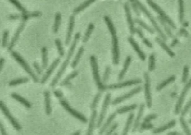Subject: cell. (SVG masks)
I'll list each match as a JSON object with an SVG mask.
<instances>
[{
    "instance_id": "83f0119b",
    "label": "cell",
    "mask_w": 191,
    "mask_h": 135,
    "mask_svg": "<svg viewBox=\"0 0 191 135\" xmlns=\"http://www.w3.org/2000/svg\"><path fill=\"white\" fill-rule=\"evenodd\" d=\"M84 49L82 47H81L80 48H79V50H78L77 54H76V55H75V58H74L73 61L72 62V65H71L72 68L76 67V66L78 65V64H79V60H80L81 57L82 56L83 53H84Z\"/></svg>"
},
{
    "instance_id": "8fae6325",
    "label": "cell",
    "mask_w": 191,
    "mask_h": 135,
    "mask_svg": "<svg viewBox=\"0 0 191 135\" xmlns=\"http://www.w3.org/2000/svg\"><path fill=\"white\" fill-rule=\"evenodd\" d=\"M110 101H111V94L107 93L106 95V97H105V101H104V103H103V105H102V108L101 113H100L99 119H98L97 128H99L100 126H101L102 123L103 122V119H105V115H106L107 108H108L109 104H110Z\"/></svg>"
},
{
    "instance_id": "003e7915",
    "label": "cell",
    "mask_w": 191,
    "mask_h": 135,
    "mask_svg": "<svg viewBox=\"0 0 191 135\" xmlns=\"http://www.w3.org/2000/svg\"><path fill=\"white\" fill-rule=\"evenodd\" d=\"M190 116H191V113H190Z\"/></svg>"
},
{
    "instance_id": "94428289",
    "label": "cell",
    "mask_w": 191,
    "mask_h": 135,
    "mask_svg": "<svg viewBox=\"0 0 191 135\" xmlns=\"http://www.w3.org/2000/svg\"><path fill=\"white\" fill-rule=\"evenodd\" d=\"M180 34H182L183 35H184L185 37H187V35H188L187 31L185 30H184V29H181V32H180Z\"/></svg>"
},
{
    "instance_id": "f5cc1de1",
    "label": "cell",
    "mask_w": 191,
    "mask_h": 135,
    "mask_svg": "<svg viewBox=\"0 0 191 135\" xmlns=\"http://www.w3.org/2000/svg\"><path fill=\"white\" fill-rule=\"evenodd\" d=\"M33 66H34V70H35V71H36L37 74H38V75H41L43 68L40 67V66L36 62H34V64H33Z\"/></svg>"
},
{
    "instance_id": "03108f58",
    "label": "cell",
    "mask_w": 191,
    "mask_h": 135,
    "mask_svg": "<svg viewBox=\"0 0 191 135\" xmlns=\"http://www.w3.org/2000/svg\"><path fill=\"white\" fill-rule=\"evenodd\" d=\"M189 123H191V119L189 120Z\"/></svg>"
},
{
    "instance_id": "74e56055",
    "label": "cell",
    "mask_w": 191,
    "mask_h": 135,
    "mask_svg": "<svg viewBox=\"0 0 191 135\" xmlns=\"http://www.w3.org/2000/svg\"><path fill=\"white\" fill-rule=\"evenodd\" d=\"M28 81H29V79L26 77L20 78V79H14V80H12L9 83V85H10V86H16V85L18 84H25V83H27Z\"/></svg>"
},
{
    "instance_id": "ffe728a7",
    "label": "cell",
    "mask_w": 191,
    "mask_h": 135,
    "mask_svg": "<svg viewBox=\"0 0 191 135\" xmlns=\"http://www.w3.org/2000/svg\"><path fill=\"white\" fill-rule=\"evenodd\" d=\"M175 120H172V121L169 122V123L167 124H165V125H162V126L157 128L155 129V130L153 131V134H159V133H161V132H164V131H165L166 130H167V129H170L171 128L174 127L175 125Z\"/></svg>"
},
{
    "instance_id": "db71d44e",
    "label": "cell",
    "mask_w": 191,
    "mask_h": 135,
    "mask_svg": "<svg viewBox=\"0 0 191 135\" xmlns=\"http://www.w3.org/2000/svg\"><path fill=\"white\" fill-rule=\"evenodd\" d=\"M157 117V115L155 114H149V115H148L144 119V122H146V123H149L151 120L152 119H155V118Z\"/></svg>"
},
{
    "instance_id": "8d00e7d4",
    "label": "cell",
    "mask_w": 191,
    "mask_h": 135,
    "mask_svg": "<svg viewBox=\"0 0 191 135\" xmlns=\"http://www.w3.org/2000/svg\"><path fill=\"white\" fill-rule=\"evenodd\" d=\"M138 108V105L136 104H133L131 105H129V106H126V107H122V108L118 109L117 110V114H125L126 112H129L131 111V110H134V109H136Z\"/></svg>"
},
{
    "instance_id": "44dd1931",
    "label": "cell",
    "mask_w": 191,
    "mask_h": 135,
    "mask_svg": "<svg viewBox=\"0 0 191 135\" xmlns=\"http://www.w3.org/2000/svg\"><path fill=\"white\" fill-rule=\"evenodd\" d=\"M96 116H97V112H96V110H93L91 117H90V123H89L88 133H87V134L88 135H91L93 134V131L94 128H95Z\"/></svg>"
},
{
    "instance_id": "4fadbf2b",
    "label": "cell",
    "mask_w": 191,
    "mask_h": 135,
    "mask_svg": "<svg viewBox=\"0 0 191 135\" xmlns=\"http://www.w3.org/2000/svg\"><path fill=\"white\" fill-rule=\"evenodd\" d=\"M141 82H142V80L140 79H132V80L126 81L122 83H118V84H114L110 85V86H107V88L111 89V90H115V89L122 88H124V87H129V86H131V85L140 84Z\"/></svg>"
},
{
    "instance_id": "603a6c76",
    "label": "cell",
    "mask_w": 191,
    "mask_h": 135,
    "mask_svg": "<svg viewBox=\"0 0 191 135\" xmlns=\"http://www.w3.org/2000/svg\"><path fill=\"white\" fill-rule=\"evenodd\" d=\"M155 40H156V42L157 43H158L159 45L161 46V48H163V49H164V50L166 51V52H167V54L170 55V57L173 58V57L175 56V53H174L171 50V49H170V48H169V47L167 45H166V43L164 42V40H162L161 38H155Z\"/></svg>"
},
{
    "instance_id": "be15d7a7",
    "label": "cell",
    "mask_w": 191,
    "mask_h": 135,
    "mask_svg": "<svg viewBox=\"0 0 191 135\" xmlns=\"http://www.w3.org/2000/svg\"><path fill=\"white\" fill-rule=\"evenodd\" d=\"M81 134V132H80V131H76V132H75V133H73V135H79Z\"/></svg>"
},
{
    "instance_id": "680465c9",
    "label": "cell",
    "mask_w": 191,
    "mask_h": 135,
    "mask_svg": "<svg viewBox=\"0 0 191 135\" xmlns=\"http://www.w3.org/2000/svg\"><path fill=\"white\" fill-rule=\"evenodd\" d=\"M19 17H20V15H17V14H13V15L9 16L10 20H16V19H18Z\"/></svg>"
},
{
    "instance_id": "ba28073f",
    "label": "cell",
    "mask_w": 191,
    "mask_h": 135,
    "mask_svg": "<svg viewBox=\"0 0 191 135\" xmlns=\"http://www.w3.org/2000/svg\"><path fill=\"white\" fill-rule=\"evenodd\" d=\"M144 79H145V85H144V89H145V98L146 102L147 105V107L149 108H152V96H151V85H150V78L149 74L147 73H144Z\"/></svg>"
},
{
    "instance_id": "7c38bea8",
    "label": "cell",
    "mask_w": 191,
    "mask_h": 135,
    "mask_svg": "<svg viewBox=\"0 0 191 135\" xmlns=\"http://www.w3.org/2000/svg\"><path fill=\"white\" fill-rule=\"evenodd\" d=\"M141 90H142V87H140V86L137 87V88H135L133 89V90H131L130 92H129L128 93L125 94V95H122L121 96V97L116 98V99L112 101V105H117L119 104V103H121L123 101H125V99H129V98L132 97L133 96H134L135 94L140 93Z\"/></svg>"
},
{
    "instance_id": "cb8c5ba5",
    "label": "cell",
    "mask_w": 191,
    "mask_h": 135,
    "mask_svg": "<svg viewBox=\"0 0 191 135\" xmlns=\"http://www.w3.org/2000/svg\"><path fill=\"white\" fill-rule=\"evenodd\" d=\"M116 113H114V114H112L111 115H110L108 118H107V119L106 120V122H105V124L102 125V127L101 130L99 131V134H102L105 131H106L107 130V128H108L109 127H110L111 124L112 123V122L114 121V118L116 117Z\"/></svg>"
},
{
    "instance_id": "d590c367",
    "label": "cell",
    "mask_w": 191,
    "mask_h": 135,
    "mask_svg": "<svg viewBox=\"0 0 191 135\" xmlns=\"http://www.w3.org/2000/svg\"><path fill=\"white\" fill-rule=\"evenodd\" d=\"M94 29V25L93 23H90L89 24L88 27V29H87V31L86 33H85L84 38H83V40L82 41L84 43H85L88 42V40H89V38H90V35H91L92 32H93V30Z\"/></svg>"
},
{
    "instance_id": "6125c7cd",
    "label": "cell",
    "mask_w": 191,
    "mask_h": 135,
    "mask_svg": "<svg viewBox=\"0 0 191 135\" xmlns=\"http://www.w3.org/2000/svg\"><path fill=\"white\" fill-rule=\"evenodd\" d=\"M168 134H169V135H178V134H179V133H178V132H176V131H173V132L169 133Z\"/></svg>"
},
{
    "instance_id": "9a60e30c",
    "label": "cell",
    "mask_w": 191,
    "mask_h": 135,
    "mask_svg": "<svg viewBox=\"0 0 191 135\" xmlns=\"http://www.w3.org/2000/svg\"><path fill=\"white\" fill-rule=\"evenodd\" d=\"M59 63H60V58H56L55 60H54L53 63L51 64V66H50L48 68V70H46L45 75H44L43 77L42 78L41 81H40L41 84H45L46 81L48 80V79H49L50 75H52V73L54 70H55V68L57 67V66L58 65Z\"/></svg>"
},
{
    "instance_id": "4316f807",
    "label": "cell",
    "mask_w": 191,
    "mask_h": 135,
    "mask_svg": "<svg viewBox=\"0 0 191 135\" xmlns=\"http://www.w3.org/2000/svg\"><path fill=\"white\" fill-rule=\"evenodd\" d=\"M96 0H86L84 2H83L82 4H81L79 6H78L74 10V14H79L81 11H82L84 9H85L87 7L90 6V5H91L93 2H94Z\"/></svg>"
},
{
    "instance_id": "8992f818",
    "label": "cell",
    "mask_w": 191,
    "mask_h": 135,
    "mask_svg": "<svg viewBox=\"0 0 191 135\" xmlns=\"http://www.w3.org/2000/svg\"><path fill=\"white\" fill-rule=\"evenodd\" d=\"M146 1H147V3L149 5V6H151V8H152L154 11H155V12H157V14L160 15L161 17L166 21V23H167L168 25H170L172 28H173L174 29H175L176 27H175V23H174L173 21H172V20L169 17V16L167 15V14H166V13H165L164 11L160 8V6H158L156 3L154 2L152 0H146Z\"/></svg>"
},
{
    "instance_id": "bcb514c9",
    "label": "cell",
    "mask_w": 191,
    "mask_h": 135,
    "mask_svg": "<svg viewBox=\"0 0 191 135\" xmlns=\"http://www.w3.org/2000/svg\"><path fill=\"white\" fill-rule=\"evenodd\" d=\"M100 98H101V93H98L96 95L95 98H94L93 101L92 105H91V109L92 110H95L96 108V107H97L98 103H99Z\"/></svg>"
},
{
    "instance_id": "5bb4252c",
    "label": "cell",
    "mask_w": 191,
    "mask_h": 135,
    "mask_svg": "<svg viewBox=\"0 0 191 135\" xmlns=\"http://www.w3.org/2000/svg\"><path fill=\"white\" fill-rule=\"evenodd\" d=\"M124 8H125V15H126V17H127V21H128V23H129L130 33L131 34H135V32H136V29L134 28V21H133L132 16H131L130 7H129V3L128 2L125 3V5H124Z\"/></svg>"
},
{
    "instance_id": "d4e9b609",
    "label": "cell",
    "mask_w": 191,
    "mask_h": 135,
    "mask_svg": "<svg viewBox=\"0 0 191 135\" xmlns=\"http://www.w3.org/2000/svg\"><path fill=\"white\" fill-rule=\"evenodd\" d=\"M44 97H45V107L46 113L47 115H50L52 113L51 102H50V92L49 90H46L44 92Z\"/></svg>"
},
{
    "instance_id": "e575fe53",
    "label": "cell",
    "mask_w": 191,
    "mask_h": 135,
    "mask_svg": "<svg viewBox=\"0 0 191 135\" xmlns=\"http://www.w3.org/2000/svg\"><path fill=\"white\" fill-rule=\"evenodd\" d=\"M184 1L179 0V20L180 23H183L184 16Z\"/></svg>"
},
{
    "instance_id": "6da1fadb",
    "label": "cell",
    "mask_w": 191,
    "mask_h": 135,
    "mask_svg": "<svg viewBox=\"0 0 191 135\" xmlns=\"http://www.w3.org/2000/svg\"><path fill=\"white\" fill-rule=\"evenodd\" d=\"M79 38H80V34H79V33H76V34H75V38H74L73 42L72 43L71 47H70V48L69 52H68V55H67V56H66V60L64 61V63H63L62 66H61L60 70H59L58 73H57L56 76L54 78L52 81L51 87H52V88L57 84V83L58 82L59 79H61V77L62 76V75L64 74V72H65L66 67H67L68 64H69V63L70 61V59H71L72 56H73L74 51H75V47H76L77 43H78V41H79Z\"/></svg>"
},
{
    "instance_id": "7a4b0ae2",
    "label": "cell",
    "mask_w": 191,
    "mask_h": 135,
    "mask_svg": "<svg viewBox=\"0 0 191 135\" xmlns=\"http://www.w3.org/2000/svg\"><path fill=\"white\" fill-rule=\"evenodd\" d=\"M54 93H55V97L59 99L61 105H62L63 108L65 109L66 111L69 112L72 116H74L75 118H76V119H78L79 120H80V121L82 122V123H85L88 122L87 118L85 117L82 114L77 111L76 110H75V109H73L71 106H70L69 103H68L67 100L64 98V95H63L62 92L60 91V90H55Z\"/></svg>"
},
{
    "instance_id": "7dc6e473",
    "label": "cell",
    "mask_w": 191,
    "mask_h": 135,
    "mask_svg": "<svg viewBox=\"0 0 191 135\" xmlns=\"http://www.w3.org/2000/svg\"><path fill=\"white\" fill-rule=\"evenodd\" d=\"M189 75V67L188 66H185L184 67L183 70V76H182V82L186 83L187 81V79H188Z\"/></svg>"
},
{
    "instance_id": "836d02e7",
    "label": "cell",
    "mask_w": 191,
    "mask_h": 135,
    "mask_svg": "<svg viewBox=\"0 0 191 135\" xmlns=\"http://www.w3.org/2000/svg\"><path fill=\"white\" fill-rule=\"evenodd\" d=\"M78 75V72L77 71H74L72 73H70L69 75H68L67 77L65 79H64V81L61 82V86H67V85H70V86H71V84H70V80H72V79H74L75 76H77Z\"/></svg>"
},
{
    "instance_id": "ac0fdd59",
    "label": "cell",
    "mask_w": 191,
    "mask_h": 135,
    "mask_svg": "<svg viewBox=\"0 0 191 135\" xmlns=\"http://www.w3.org/2000/svg\"><path fill=\"white\" fill-rule=\"evenodd\" d=\"M74 23H75V17H74L73 15H72L70 18L69 26H68L67 34H66V40H65L66 45H69L70 42L71 41L72 34H73V28H74Z\"/></svg>"
},
{
    "instance_id": "b9f144b4",
    "label": "cell",
    "mask_w": 191,
    "mask_h": 135,
    "mask_svg": "<svg viewBox=\"0 0 191 135\" xmlns=\"http://www.w3.org/2000/svg\"><path fill=\"white\" fill-rule=\"evenodd\" d=\"M55 45H56V47L57 48V51H58L59 55H60V57H63L64 55V48H63L61 40L60 39H56V40H55Z\"/></svg>"
},
{
    "instance_id": "1f68e13d",
    "label": "cell",
    "mask_w": 191,
    "mask_h": 135,
    "mask_svg": "<svg viewBox=\"0 0 191 135\" xmlns=\"http://www.w3.org/2000/svg\"><path fill=\"white\" fill-rule=\"evenodd\" d=\"M175 80V76H174V75H172V76H170V78H167L166 80L163 81V82H161V84H159L158 86L157 87V91H160V90H162L163 88H165L166 85L170 84V83L173 82V81Z\"/></svg>"
},
{
    "instance_id": "60d3db41",
    "label": "cell",
    "mask_w": 191,
    "mask_h": 135,
    "mask_svg": "<svg viewBox=\"0 0 191 135\" xmlns=\"http://www.w3.org/2000/svg\"><path fill=\"white\" fill-rule=\"evenodd\" d=\"M155 68V55L152 53L149 58V70L150 72L153 71Z\"/></svg>"
},
{
    "instance_id": "9c48e42d",
    "label": "cell",
    "mask_w": 191,
    "mask_h": 135,
    "mask_svg": "<svg viewBox=\"0 0 191 135\" xmlns=\"http://www.w3.org/2000/svg\"><path fill=\"white\" fill-rule=\"evenodd\" d=\"M190 88H191V79L188 81V82L186 84H185L182 93H181V96H180L179 98V100H178V102H177V104H176L175 109V114H179L180 111H181V108H182V105H183V103H184V99H185V97H186L187 92H188V90H190Z\"/></svg>"
},
{
    "instance_id": "681fc988",
    "label": "cell",
    "mask_w": 191,
    "mask_h": 135,
    "mask_svg": "<svg viewBox=\"0 0 191 135\" xmlns=\"http://www.w3.org/2000/svg\"><path fill=\"white\" fill-rule=\"evenodd\" d=\"M8 31H4V34H3V38H2V45L3 47H6L7 43H8Z\"/></svg>"
},
{
    "instance_id": "d6986e66",
    "label": "cell",
    "mask_w": 191,
    "mask_h": 135,
    "mask_svg": "<svg viewBox=\"0 0 191 135\" xmlns=\"http://www.w3.org/2000/svg\"><path fill=\"white\" fill-rule=\"evenodd\" d=\"M144 108H145V105H144L143 104H141V105H140V108H139V111H138V116H137L136 120H135L134 124V126H133V129H132V131H133V132H135V131L138 130V127L140 126V119H141L143 114Z\"/></svg>"
},
{
    "instance_id": "5b68a950",
    "label": "cell",
    "mask_w": 191,
    "mask_h": 135,
    "mask_svg": "<svg viewBox=\"0 0 191 135\" xmlns=\"http://www.w3.org/2000/svg\"><path fill=\"white\" fill-rule=\"evenodd\" d=\"M134 2H135V3H136V5H138V8H140V11L143 12L144 14H145L147 16V17L149 18L150 21H151V23H152V25L154 26V28H155V30H156L157 32L158 33V34L161 36V39H162V40H164V41H165V40H166V35H165L164 33L163 32V31L161 30V28L158 26V25H157V24L156 21H155V19L153 17V16L152 15V14L149 12V11H148L147 9H146V7L144 6V5H143L142 3L140 2V1H139V0H134Z\"/></svg>"
},
{
    "instance_id": "e0dca14e",
    "label": "cell",
    "mask_w": 191,
    "mask_h": 135,
    "mask_svg": "<svg viewBox=\"0 0 191 135\" xmlns=\"http://www.w3.org/2000/svg\"><path fill=\"white\" fill-rule=\"evenodd\" d=\"M129 42L130 43L131 47L134 48V49L135 50V52H137V54L138 55L139 58L141 59V61H145V59H146L145 53H144L141 50V49H140V47H139V45L138 43H137L136 41H135V40H134V38H133L132 37H129Z\"/></svg>"
},
{
    "instance_id": "f35d334b",
    "label": "cell",
    "mask_w": 191,
    "mask_h": 135,
    "mask_svg": "<svg viewBox=\"0 0 191 135\" xmlns=\"http://www.w3.org/2000/svg\"><path fill=\"white\" fill-rule=\"evenodd\" d=\"M157 19H158L159 22H160V23H161V25H162L163 26H164L165 31H166V34H167V36L170 37V38H171V37H172V31L170 30V28H169V26L167 25V24H166V21H165L164 20H163L160 16H157Z\"/></svg>"
},
{
    "instance_id": "f546056e",
    "label": "cell",
    "mask_w": 191,
    "mask_h": 135,
    "mask_svg": "<svg viewBox=\"0 0 191 135\" xmlns=\"http://www.w3.org/2000/svg\"><path fill=\"white\" fill-rule=\"evenodd\" d=\"M105 21L107 24V28H108V29H109V31H110L111 34L112 35H116V29H115L114 23H113L112 20H111V18L109 17V16H105Z\"/></svg>"
},
{
    "instance_id": "7bdbcfd3",
    "label": "cell",
    "mask_w": 191,
    "mask_h": 135,
    "mask_svg": "<svg viewBox=\"0 0 191 135\" xmlns=\"http://www.w3.org/2000/svg\"><path fill=\"white\" fill-rule=\"evenodd\" d=\"M179 120H180V123H181V126H182L184 131V132H185V134H188V135L191 134V131L190 130V128H189L188 125H187L186 121H185V119H184L183 116H181V117L180 118Z\"/></svg>"
},
{
    "instance_id": "f1b7e54d",
    "label": "cell",
    "mask_w": 191,
    "mask_h": 135,
    "mask_svg": "<svg viewBox=\"0 0 191 135\" xmlns=\"http://www.w3.org/2000/svg\"><path fill=\"white\" fill-rule=\"evenodd\" d=\"M42 68L46 69L48 65V50L46 47L42 48Z\"/></svg>"
},
{
    "instance_id": "52a82bcc",
    "label": "cell",
    "mask_w": 191,
    "mask_h": 135,
    "mask_svg": "<svg viewBox=\"0 0 191 135\" xmlns=\"http://www.w3.org/2000/svg\"><path fill=\"white\" fill-rule=\"evenodd\" d=\"M0 110L2 111L5 117L9 120V122L12 124L13 127H14L16 131H21L22 129L21 125H20V123H18L17 120L15 119V118L12 116V114H11L10 111H9L8 108H7V106L5 105V104L2 101H0Z\"/></svg>"
},
{
    "instance_id": "e7e4bbea",
    "label": "cell",
    "mask_w": 191,
    "mask_h": 135,
    "mask_svg": "<svg viewBox=\"0 0 191 135\" xmlns=\"http://www.w3.org/2000/svg\"><path fill=\"white\" fill-rule=\"evenodd\" d=\"M129 1H130L131 2H134V0H129Z\"/></svg>"
},
{
    "instance_id": "277c9868",
    "label": "cell",
    "mask_w": 191,
    "mask_h": 135,
    "mask_svg": "<svg viewBox=\"0 0 191 135\" xmlns=\"http://www.w3.org/2000/svg\"><path fill=\"white\" fill-rule=\"evenodd\" d=\"M11 56L13 57V58L15 59L16 61H17L20 65H21L22 67L25 70V72H26V73L30 75V77L33 79V81H34V82H38L39 79H38V76H37L36 74L34 73V72H33V70L31 69L30 66H29V64H28V63L24 60V58H23V57H22L19 53L16 52H14V51H11Z\"/></svg>"
},
{
    "instance_id": "91938a15",
    "label": "cell",
    "mask_w": 191,
    "mask_h": 135,
    "mask_svg": "<svg viewBox=\"0 0 191 135\" xmlns=\"http://www.w3.org/2000/svg\"><path fill=\"white\" fill-rule=\"evenodd\" d=\"M178 43H179V40H178L177 39H174V40H173V41H172V44H171V47H175V46Z\"/></svg>"
},
{
    "instance_id": "2e32d148",
    "label": "cell",
    "mask_w": 191,
    "mask_h": 135,
    "mask_svg": "<svg viewBox=\"0 0 191 135\" xmlns=\"http://www.w3.org/2000/svg\"><path fill=\"white\" fill-rule=\"evenodd\" d=\"M24 27H25V23H22L20 25V26L18 27L17 30L15 32V34H14V37H13L11 41L10 44H9V47H8V50L9 51H12L13 48L14 47V46L16 45V42L18 41V39L20 38V33L23 31V30L24 29Z\"/></svg>"
},
{
    "instance_id": "9f6ffc18",
    "label": "cell",
    "mask_w": 191,
    "mask_h": 135,
    "mask_svg": "<svg viewBox=\"0 0 191 135\" xmlns=\"http://www.w3.org/2000/svg\"><path fill=\"white\" fill-rule=\"evenodd\" d=\"M0 132H1V134L2 135H6L7 132L6 131H5V128L4 127V125H3V124L2 122H0Z\"/></svg>"
},
{
    "instance_id": "ee69618b",
    "label": "cell",
    "mask_w": 191,
    "mask_h": 135,
    "mask_svg": "<svg viewBox=\"0 0 191 135\" xmlns=\"http://www.w3.org/2000/svg\"><path fill=\"white\" fill-rule=\"evenodd\" d=\"M9 2H10L11 3H12L13 5H14L16 6V8L18 9V10H20V11L23 12V14H25V13H26V11H25V9L23 8V6H22V5L20 4V3L18 2V0H9Z\"/></svg>"
},
{
    "instance_id": "6f0895ef",
    "label": "cell",
    "mask_w": 191,
    "mask_h": 135,
    "mask_svg": "<svg viewBox=\"0 0 191 135\" xmlns=\"http://www.w3.org/2000/svg\"><path fill=\"white\" fill-rule=\"evenodd\" d=\"M5 64V59L4 58H0V72L2 70L3 65Z\"/></svg>"
},
{
    "instance_id": "f907efd6",
    "label": "cell",
    "mask_w": 191,
    "mask_h": 135,
    "mask_svg": "<svg viewBox=\"0 0 191 135\" xmlns=\"http://www.w3.org/2000/svg\"><path fill=\"white\" fill-rule=\"evenodd\" d=\"M191 108V99L190 100L187 102V104L186 105V106L184 108V109L182 110V111H181V115H182V116H185L187 114V113L189 111V110Z\"/></svg>"
},
{
    "instance_id": "484cf974",
    "label": "cell",
    "mask_w": 191,
    "mask_h": 135,
    "mask_svg": "<svg viewBox=\"0 0 191 135\" xmlns=\"http://www.w3.org/2000/svg\"><path fill=\"white\" fill-rule=\"evenodd\" d=\"M11 97L14 98L15 100L19 101L20 103H21L22 105H23L25 107V108H30L31 107V105L30 104V102H29V101H28L25 99H24L23 97H22L21 96L19 95V94H17L16 93H13L11 94Z\"/></svg>"
},
{
    "instance_id": "7402d4cb",
    "label": "cell",
    "mask_w": 191,
    "mask_h": 135,
    "mask_svg": "<svg viewBox=\"0 0 191 135\" xmlns=\"http://www.w3.org/2000/svg\"><path fill=\"white\" fill-rule=\"evenodd\" d=\"M131 62V56H128L127 58H125V62H124V65H123V68H122V71L120 72V74H119V76H118V80L119 81H121L123 79L124 76L125 75L126 72H127L128 68H129V65H130Z\"/></svg>"
},
{
    "instance_id": "d6a6232c",
    "label": "cell",
    "mask_w": 191,
    "mask_h": 135,
    "mask_svg": "<svg viewBox=\"0 0 191 135\" xmlns=\"http://www.w3.org/2000/svg\"><path fill=\"white\" fill-rule=\"evenodd\" d=\"M134 114H129V117H128L127 122H126L125 128H124V130H123V133H122V134H123L124 135L127 134L128 132H129V129L131 128V124H132L133 119H134Z\"/></svg>"
},
{
    "instance_id": "30bf717a",
    "label": "cell",
    "mask_w": 191,
    "mask_h": 135,
    "mask_svg": "<svg viewBox=\"0 0 191 135\" xmlns=\"http://www.w3.org/2000/svg\"><path fill=\"white\" fill-rule=\"evenodd\" d=\"M112 53L113 63L117 65L120 61V49H119V41L116 35H112Z\"/></svg>"
},
{
    "instance_id": "3957f363",
    "label": "cell",
    "mask_w": 191,
    "mask_h": 135,
    "mask_svg": "<svg viewBox=\"0 0 191 135\" xmlns=\"http://www.w3.org/2000/svg\"><path fill=\"white\" fill-rule=\"evenodd\" d=\"M90 64H91L92 71H93V75L94 81H95L96 86L100 91L104 92L107 90V86H105V84L102 82L101 79H100V75L99 73V68H98V64L96 58L94 55H92L90 57Z\"/></svg>"
},
{
    "instance_id": "c3c4849f",
    "label": "cell",
    "mask_w": 191,
    "mask_h": 135,
    "mask_svg": "<svg viewBox=\"0 0 191 135\" xmlns=\"http://www.w3.org/2000/svg\"><path fill=\"white\" fill-rule=\"evenodd\" d=\"M110 74H111V67L110 66H107L106 69H105V74H104V76H103L104 83H106L107 80H108L109 76H110Z\"/></svg>"
},
{
    "instance_id": "4dcf8cb0",
    "label": "cell",
    "mask_w": 191,
    "mask_h": 135,
    "mask_svg": "<svg viewBox=\"0 0 191 135\" xmlns=\"http://www.w3.org/2000/svg\"><path fill=\"white\" fill-rule=\"evenodd\" d=\"M61 14L59 12H57L56 13V14H55V23H54V26H53V32L55 33V34H56V33H57V31H58V29L61 25Z\"/></svg>"
},
{
    "instance_id": "816d5d0a",
    "label": "cell",
    "mask_w": 191,
    "mask_h": 135,
    "mask_svg": "<svg viewBox=\"0 0 191 135\" xmlns=\"http://www.w3.org/2000/svg\"><path fill=\"white\" fill-rule=\"evenodd\" d=\"M117 126H118V123H114L113 124V125H111V126L110 127V128H109L108 130H107V133H106V134H107V135L112 134H113V132H114V131L116 129V128H117Z\"/></svg>"
},
{
    "instance_id": "ab89813d",
    "label": "cell",
    "mask_w": 191,
    "mask_h": 135,
    "mask_svg": "<svg viewBox=\"0 0 191 135\" xmlns=\"http://www.w3.org/2000/svg\"><path fill=\"white\" fill-rule=\"evenodd\" d=\"M134 21H135V23H138V25H140V26L143 27V29H145L146 30H147L148 31H149L150 34H154L153 29H152V28H150L149 26H148L147 24H146L143 21H142L141 20H140V19H138V18H137V19H135Z\"/></svg>"
},
{
    "instance_id": "f6af8a7d",
    "label": "cell",
    "mask_w": 191,
    "mask_h": 135,
    "mask_svg": "<svg viewBox=\"0 0 191 135\" xmlns=\"http://www.w3.org/2000/svg\"><path fill=\"white\" fill-rule=\"evenodd\" d=\"M154 128V125L150 123H146V122H143L140 127V131H142L143 130H149Z\"/></svg>"
},
{
    "instance_id": "11a10c76",
    "label": "cell",
    "mask_w": 191,
    "mask_h": 135,
    "mask_svg": "<svg viewBox=\"0 0 191 135\" xmlns=\"http://www.w3.org/2000/svg\"><path fill=\"white\" fill-rule=\"evenodd\" d=\"M131 7H132L133 10H134V11L135 12V14H137V15H140V12H139L138 10V5H136V3H135V2H131Z\"/></svg>"
}]
</instances>
